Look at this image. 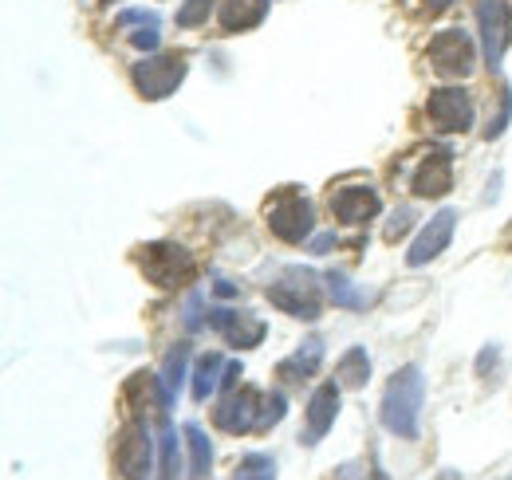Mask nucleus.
Here are the masks:
<instances>
[{
    "label": "nucleus",
    "instance_id": "33",
    "mask_svg": "<svg viewBox=\"0 0 512 480\" xmlns=\"http://www.w3.org/2000/svg\"><path fill=\"white\" fill-rule=\"evenodd\" d=\"M438 480H461V473H453V469H446V473H438Z\"/></svg>",
    "mask_w": 512,
    "mask_h": 480
},
{
    "label": "nucleus",
    "instance_id": "9",
    "mask_svg": "<svg viewBox=\"0 0 512 480\" xmlns=\"http://www.w3.org/2000/svg\"><path fill=\"white\" fill-rule=\"evenodd\" d=\"M115 461H119V469H123V477L127 480H146L150 477V461H154V445H150V429H146V421H130L127 429L119 433V441H115Z\"/></svg>",
    "mask_w": 512,
    "mask_h": 480
},
{
    "label": "nucleus",
    "instance_id": "25",
    "mask_svg": "<svg viewBox=\"0 0 512 480\" xmlns=\"http://www.w3.org/2000/svg\"><path fill=\"white\" fill-rule=\"evenodd\" d=\"M284 410H288L284 394H264V406H260V421H256V429L264 433V429H272L276 421H284Z\"/></svg>",
    "mask_w": 512,
    "mask_h": 480
},
{
    "label": "nucleus",
    "instance_id": "10",
    "mask_svg": "<svg viewBox=\"0 0 512 480\" xmlns=\"http://www.w3.org/2000/svg\"><path fill=\"white\" fill-rule=\"evenodd\" d=\"M260 406H264V394L253 390V386H245V390H237V394H229V398L221 402V410L213 414V421H217V429H221V433L241 437V433H253L256 429V421H260Z\"/></svg>",
    "mask_w": 512,
    "mask_h": 480
},
{
    "label": "nucleus",
    "instance_id": "8",
    "mask_svg": "<svg viewBox=\"0 0 512 480\" xmlns=\"http://www.w3.org/2000/svg\"><path fill=\"white\" fill-rule=\"evenodd\" d=\"M426 115L442 134H465L473 126V99L465 87H438L426 99Z\"/></svg>",
    "mask_w": 512,
    "mask_h": 480
},
{
    "label": "nucleus",
    "instance_id": "3",
    "mask_svg": "<svg viewBox=\"0 0 512 480\" xmlns=\"http://www.w3.org/2000/svg\"><path fill=\"white\" fill-rule=\"evenodd\" d=\"M186 71H190L186 56H178V52H162V56H146V60L134 63L130 79H134V87H138L142 99L158 103V99H170V95L182 87Z\"/></svg>",
    "mask_w": 512,
    "mask_h": 480
},
{
    "label": "nucleus",
    "instance_id": "28",
    "mask_svg": "<svg viewBox=\"0 0 512 480\" xmlns=\"http://www.w3.org/2000/svg\"><path fill=\"white\" fill-rule=\"evenodd\" d=\"M130 44L142 48V52H154L158 48V24H146L142 32H130Z\"/></svg>",
    "mask_w": 512,
    "mask_h": 480
},
{
    "label": "nucleus",
    "instance_id": "13",
    "mask_svg": "<svg viewBox=\"0 0 512 480\" xmlns=\"http://www.w3.org/2000/svg\"><path fill=\"white\" fill-rule=\"evenodd\" d=\"M453 225H457V213H453V209H442L438 217H430V225H426V229L418 233V240L410 244L406 264H410V268H422V264L438 260V256L446 252L449 237H453Z\"/></svg>",
    "mask_w": 512,
    "mask_h": 480
},
{
    "label": "nucleus",
    "instance_id": "19",
    "mask_svg": "<svg viewBox=\"0 0 512 480\" xmlns=\"http://www.w3.org/2000/svg\"><path fill=\"white\" fill-rule=\"evenodd\" d=\"M182 433H186V445H190L193 480H205V477H209V469H213V445H209L205 429H201V425H193V421L182 429Z\"/></svg>",
    "mask_w": 512,
    "mask_h": 480
},
{
    "label": "nucleus",
    "instance_id": "7",
    "mask_svg": "<svg viewBox=\"0 0 512 480\" xmlns=\"http://www.w3.org/2000/svg\"><path fill=\"white\" fill-rule=\"evenodd\" d=\"M477 28H481V52H485V63L497 71L501 60H505V48L512 40V16L505 0H481L477 4Z\"/></svg>",
    "mask_w": 512,
    "mask_h": 480
},
{
    "label": "nucleus",
    "instance_id": "2",
    "mask_svg": "<svg viewBox=\"0 0 512 480\" xmlns=\"http://www.w3.org/2000/svg\"><path fill=\"white\" fill-rule=\"evenodd\" d=\"M272 307L296 315V319H320V276L312 268H288L276 284H268Z\"/></svg>",
    "mask_w": 512,
    "mask_h": 480
},
{
    "label": "nucleus",
    "instance_id": "24",
    "mask_svg": "<svg viewBox=\"0 0 512 480\" xmlns=\"http://www.w3.org/2000/svg\"><path fill=\"white\" fill-rule=\"evenodd\" d=\"M327 292H331V300L339 303V307H367V296H363V292H355V288H351V280H347V276H339V272H331V276H327Z\"/></svg>",
    "mask_w": 512,
    "mask_h": 480
},
{
    "label": "nucleus",
    "instance_id": "15",
    "mask_svg": "<svg viewBox=\"0 0 512 480\" xmlns=\"http://www.w3.org/2000/svg\"><path fill=\"white\" fill-rule=\"evenodd\" d=\"M453 189V158L449 154H430L414 170V193L418 197H446Z\"/></svg>",
    "mask_w": 512,
    "mask_h": 480
},
{
    "label": "nucleus",
    "instance_id": "23",
    "mask_svg": "<svg viewBox=\"0 0 512 480\" xmlns=\"http://www.w3.org/2000/svg\"><path fill=\"white\" fill-rule=\"evenodd\" d=\"M233 480H276V461L264 453H249V457H241Z\"/></svg>",
    "mask_w": 512,
    "mask_h": 480
},
{
    "label": "nucleus",
    "instance_id": "29",
    "mask_svg": "<svg viewBox=\"0 0 512 480\" xmlns=\"http://www.w3.org/2000/svg\"><path fill=\"white\" fill-rule=\"evenodd\" d=\"M406 229H410V209H398V213L390 217V225H386L383 237H386V240H398L402 233H406Z\"/></svg>",
    "mask_w": 512,
    "mask_h": 480
},
{
    "label": "nucleus",
    "instance_id": "6",
    "mask_svg": "<svg viewBox=\"0 0 512 480\" xmlns=\"http://www.w3.org/2000/svg\"><path fill=\"white\" fill-rule=\"evenodd\" d=\"M473 60H477V48H473L469 32H461V28H446L430 40V63L446 79H465L473 71Z\"/></svg>",
    "mask_w": 512,
    "mask_h": 480
},
{
    "label": "nucleus",
    "instance_id": "30",
    "mask_svg": "<svg viewBox=\"0 0 512 480\" xmlns=\"http://www.w3.org/2000/svg\"><path fill=\"white\" fill-rule=\"evenodd\" d=\"M331 248H335V233H323V237H316L312 240V252H331Z\"/></svg>",
    "mask_w": 512,
    "mask_h": 480
},
{
    "label": "nucleus",
    "instance_id": "4",
    "mask_svg": "<svg viewBox=\"0 0 512 480\" xmlns=\"http://www.w3.org/2000/svg\"><path fill=\"white\" fill-rule=\"evenodd\" d=\"M268 229L284 244H304L316 229V209L308 197L300 193H280L272 205H268Z\"/></svg>",
    "mask_w": 512,
    "mask_h": 480
},
{
    "label": "nucleus",
    "instance_id": "27",
    "mask_svg": "<svg viewBox=\"0 0 512 480\" xmlns=\"http://www.w3.org/2000/svg\"><path fill=\"white\" fill-rule=\"evenodd\" d=\"M209 8H213V0H190L186 8H178V24H182V28H193V24H201V20L209 16Z\"/></svg>",
    "mask_w": 512,
    "mask_h": 480
},
{
    "label": "nucleus",
    "instance_id": "17",
    "mask_svg": "<svg viewBox=\"0 0 512 480\" xmlns=\"http://www.w3.org/2000/svg\"><path fill=\"white\" fill-rule=\"evenodd\" d=\"M320 362H323V339H308L292 359H284L276 366V374L288 378V382H304V378H312L320 370Z\"/></svg>",
    "mask_w": 512,
    "mask_h": 480
},
{
    "label": "nucleus",
    "instance_id": "22",
    "mask_svg": "<svg viewBox=\"0 0 512 480\" xmlns=\"http://www.w3.org/2000/svg\"><path fill=\"white\" fill-rule=\"evenodd\" d=\"M162 480H178V469H182V453H178V433L174 425L162 418Z\"/></svg>",
    "mask_w": 512,
    "mask_h": 480
},
{
    "label": "nucleus",
    "instance_id": "16",
    "mask_svg": "<svg viewBox=\"0 0 512 480\" xmlns=\"http://www.w3.org/2000/svg\"><path fill=\"white\" fill-rule=\"evenodd\" d=\"M268 16V0H221L217 24L225 32H249Z\"/></svg>",
    "mask_w": 512,
    "mask_h": 480
},
{
    "label": "nucleus",
    "instance_id": "12",
    "mask_svg": "<svg viewBox=\"0 0 512 480\" xmlns=\"http://www.w3.org/2000/svg\"><path fill=\"white\" fill-rule=\"evenodd\" d=\"M379 209H383V201H379V193H375L371 185H343V189L331 193V213H335V221H343V225H363V221H371Z\"/></svg>",
    "mask_w": 512,
    "mask_h": 480
},
{
    "label": "nucleus",
    "instance_id": "32",
    "mask_svg": "<svg viewBox=\"0 0 512 480\" xmlns=\"http://www.w3.org/2000/svg\"><path fill=\"white\" fill-rule=\"evenodd\" d=\"M449 4H453V0H426L430 12H442V8H449Z\"/></svg>",
    "mask_w": 512,
    "mask_h": 480
},
{
    "label": "nucleus",
    "instance_id": "5",
    "mask_svg": "<svg viewBox=\"0 0 512 480\" xmlns=\"http://www.w3.org/2000/svg\"><path fill=\"white\" fill-rule=\"evenodd\" d=\"M142 272L158 288H182L186 280H193V256L182 244H146Z\"/></svg>",
    "mask_w": 512,
    "mask_h": 480
},
{
    "label": "nucleus",
    "instance_id": "26",
    "mask_svg": "<svg viewBox=\"0 0 512 480\" xmlns=\"http://www.w3.org/2000/svg\"><path fill=\"white\" fill-rule=\"evenodd\" d=\"M509 119H512V91L505 87V91H501V111L489 119L485 138H489V142H493V138H501V134H505V126H509Z\"/></svg>",
    "mask_w": 512,
    "mask_h": 480
},
{
    "label": "nucleus",
    "instance_id": "20",
    "mask_svg": "<svg viewBox=\"0 0 512 480\" xmlns=\"http://www.w3.org/2000/svg\"><path fill=\"white\" fill-rule=\"evenodd\" d=\"M221 374H225V359H221V355H201V359H197V370H193V402H205V398L217 390Z\"/></svg>",
    "mask_w": 512,
    "mask_h": 480
},
{
    "label": "nucleus",
    "instance_id": "11",
    "mask_svg": "<svg viewBox=\"0 0 512 480\" xmlns=\"http://www.w3.org/2000/svg\"><path fill=\"white\" fill-rule=\"evenodd\" d=\"M209 323L221 331V339L229 343V347H237V351H249V347H260L264 343V335H268V327L249 315V311H229V307H213L209 311Z\"/></svg>",
    "mask_w": 512,
    "mask_h": 480
},
{
    "label": "nucleus",
    "instance_id": "14",
    "mask_svg": "<svg viewBox=\"0 0 512 480\" xmlns=\"http://www.w3.org/2000/svg\"><path fill=\"white\" fill-rule=\"evenodd\" d=\"M335 414H339V382H323L320 390L312 394L308 402V425H304V445H316L327 437V429L335 425Z\"/></svg>",
    "mask_w": 512,
    "mask_h": 480
},
{
    "label": "nucleus",
    "instance_id": "31",
    "mask_svg": "<svg viewBox=\"0 0 512 480\" xmlns=\"http://www.w3.org/2000/svg\"><path fill=\"white\" fill-rule=\"evenodd\" d=\"M217 296H225V300H229V296H237V284H229V280H217Z\"/></svg>",
    "mask_w": 512,
    "mask_h": 480
},
{
    "label": "nucleus",
    "instance_id": "21",
    "mask_svg": "<svg viewBox=\"0 0 512 480\" xmlns=\"http://www.w3.org/2000/svg\"><path fill=\"white\" fill-rule=\"evenodd\" d=\"M186 362H190V347L186 343H178V347H170V355L162 362V390H166V398H170V406H174V398H178V386H182V378H186Z\"/></svg>",
    "mask_w": 512,
    "mask_h": 480
},
{
    "label": "nucleus",
    "instance_id": "1",
    "mask_svg": "<svg viewBox=\"0 0 512 480\" xmlns=\"http://www.w3.org/2000/svg\"><path fill=\"white\" fill-rule=\"evenodd\" d=\"M422 398H426V378H422V370H418V366L394 370V378L386 382V394H383V425L394 437H402V441H414V437H418Z\"/></svg>",
    "mask_w": 512,
    "mask_h": 480
},
{
    "label": "nucleus",
    "instance_id": "18",
    "mask_svg": "<svg viewBox=\"0 0 512 480\" xmlns=\"http://www.w3.org/2000/svg\"><path fill=\"white\" fill-rule=\"evenodd\" d=\"M335 378H339L343 390L367 386V378H371V355H367L363 347H351V351L339 359V366H335Z\"/></svg>",
    "mask_w": 512,
    "mask_h": 480
}]
</instances>
